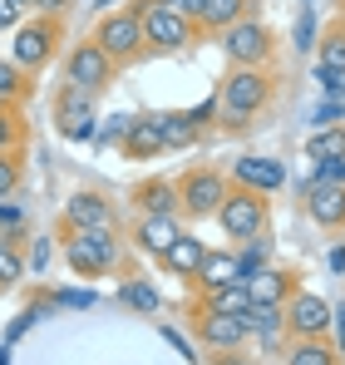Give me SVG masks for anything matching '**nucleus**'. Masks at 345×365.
I'll return each mask as SVG.
<instances>
[{
	"label": "nucleus",
	"instance_id": "nucleus-14",
	"mask_svg": "<svg viewBox=\"0 0 345 365\" xmlns=\"http://www.w3.org/2000/svg\"><path fill=\"white\" fill-rule=\"evenodd\" d=\"M306 212L326 232H341L345 227V182H311L306 187Z\"/></svg>",
	"mask_w": 345,
	"mask_h": 365
},
{
	"label": "nucleus",
	"instance_id": "nucleus-38",
	"mask_svg": "<svg viewBox=\"0 0 345 365\" xmlns=\"http://www.w3.org/2000/svg\"><path fill=\"white\" fill-rule=\"evenodd\" d=\"M217 109H222V104H217V94H207L202 104H192V109H187V119L197 123V128H207V123H217Z\"/></svg>",
	"mask_w": 345,
	"mask_h": 365
},
{
	"label": "nucleus",
	"instance_id": "nucleus-23",
	"mask_svg": "<svg viewBox=\"0 0 345 365\" xmlns=\"http://www.w3.org/2000/svg\"><path fill=\"white\" fill-rule=\"evenodd\" d=\"M163 153V133H158V119L153 114H138L123 133V158H158Z\"/></svg>",
	"mask_w": 345,
	"mask_h": 365
},
{
	"label": "nucleus",
	"instance_id": "nucleus-34",
	"mask_svg": "<svg viewBox=\"0 0 345 365\" xmlns=\"http://www.w3.org/2000/svg\"><path fill=\"white\" fill-rule=\"evenodd\" d=\"M20 187V158L15 153H0V197H10Z\"/></svg>",
	"mask_w": 345,
	"mask_h": 365
},
{
	"label": "nucleus",
	"instance_id": "nucleus-17",
	"mask_svg": "<svg viewBox=\"0 0 345 365\" xmlns=\"http://www.w3.org/2000/svg\"><path fill=\"white\" fill-rule=\"evenodd\" d=\"M133 207H138V217H182L177 212V182L172 178H143L133 187Z\"/></svg>",
	"mask_w": 345,
	"mask_h": 365
},
{
	"label": "nucleus",
	"instance_id": "nucleus-8",
	"mask_svg": "<svg viewBox=\"0 0 345 365\" xmlns=\"http://www.w3.org/2000/svg\"><path fill=\"white\" fill-rule=\"evenodd\" d=\"M59 40H64V25H59V15H35V20L15 25V40H10V60L20 64L25 74H35V69H45V64L55 60Z\"/></svg>",
	"mask_w": 345,
	"mask_h": 365
},
{
	"label": "nucleus",
	"instance_id": "nucleus-13",
	"mask_svg": "<svg viewBox=\"0 0 345 365\" xmlns=\"http://www.w3.org/2000/svg\"><path fill=\"white\" fill-rule=\"evenodd\" d=\"M59 227H114V207H109V197H104V192L79 187V192H69V197H64Z\"/></svg>",
	"mask_w": 345,
	"mask_h": 365
},
{
	"label": "nucleus",
	"instance_id": "nucleus-16",
	"mask_svg": "<svg viewBox=\"0 0 345 365\" xmlns=\"http://www.w3.org/2000/svg\"><path fill=\"white\" fill-rule=\"evenodd\" d=\"M242 326H247V336H257L267 351H287L282 341H291V336H287V306L252 302V311L242 316Z\"/></svg>",
	"mask_w": 345,
	"mask_h": 365
},
{
	"label": "nucleus",
	"instance_id": "nucleus-33",
	"mask_svg": "<svg viewBox=\"0 0 345 365\" xmlns=\"http://www.w3.org/2000/svg\"><path fill=\"white\" fill-rule=\"evenodd\" d=\"M321 64H326V69H345V30H326V40H321Z\"/></svg>",
	"mask_w": 345,
	"mask_h": 365
},
{
	"label": "nucleus",
	"instance_id": "nucleus-15",
	"mask_svg": "<svg viewBox=\"0 0 345 365\" xmlns=\"http://www.w3.org/2000/svg\"><path fill=\"white\" fill-rule=\"evenodd\" d=\"M242 287L252 292V302L287 306V302H291V292L301 287V277H296V272H282V267H272V262H267V267H257V272H252Z\"/></svg>",
	"mask_w": 345,
	"mask_h": 365
},
{
	"label": "nucleus",
	"instance_id": "nucleus-29",
	"mask_svg": "<svg viewBox=\"0 0 345 365\" xmlns=\"http://www.w3.org/2000/svg\"><path fill=\"white\" fill-rule=\"evenodd\" d=\"M30 89H35V84H30V74H25L20 64H15V60H0V99L25 104V99H30Z\"/></svg>",
	"mask_w": 345,
	"mask_h": 365
},
{
	"label": "nucleus",
	"instance_id": "nucleus-24",
	"mask_svg": "<svg viewBox=\"0 0 345 365\" xmlns=\"http://www.w3.org/2000/svg\"><path fill=\"white\" fill-rule=\"evenodd\" d=\"M282 365H345V361L331 336H316V341H287Z\"/></svg>",
	"mask_w": 345,
	"mask_h": 365
},
{
	"label": "nucleus",
	"instance_id": "nucleus-54",
	"mask_svg": "<svg viewBox=\"0 0 345 365\" xmlns=\"http://www.w3.org/2000/svg\"><path fill=\"white\" fill-rule=\"evenodd\" d=\"M15 5H25V10H30V5H35V0H15Z\"/></svg>",
	"mask_w": 345,
	"mask_h": 365
},
{
	"label": "nucleus",
	"instance_id": "nucleus-3",
	"mask_svg": "<svg viewBox=\"0 0 345 365\" xmlns=\"http://www.w3.org/2000/svg\"><path fill=\"white\" fill-rule=\"evenodd\" d=\"M128 10L143 20L148 55H177V50H187V45L202 35L197 20H187L182 10H172L168 0H128Z\"/></svg>",
	"mask_w": 345,
	"mask_h": 365
},
{
	"label": "nucleus",
	"instance_id": "nucleus-50",
	"mask_svg": "<svg viewBox=\"0 0 345 365\" xmlns=\"http://www.w3.org/2000/svg\"><path fill=\"white\" fill-rule=\"evenodd\" d=\"M326 262H331V272H345V247H336V252H331Z\"/></svg>",
	"mask_w": 345,
	"mask_h": 365
},
{
	"label": "nucleus",
	"instance_id": "nucleus-40",
	"mask_svg": "<svg viewBox=\"0 0 345 365\" xmlns=\"http://www.w3.org/2000/svg\"><path fill=\"white\" fill-rule=\"evenodd\" d=\"M341 119H345L341 99H321V104H316V128H331V123H341Z\"/></svg>",
	"mask_w": 345,
	"mask_h": 365
},
{
	"label": "nucleus",
	"instance_id": "nucleus-42",
	"mask_svg": "<svg viewBox=\"0 0 345 365\" xmlns=\"http://www.w3.org/2000/svg\"><path fill=\"white\" fill-rule=\"evenodd\" d=\"M0 227L20 232V227H25V207H20V202H5V197H0Z\"/></svg>",
	"mask_w": 345,
	"mask_h": 365
},
{
	"label": "nucleus",
	"instance_id": "nucleus-31",
	"mask_svg": "<svg viewBox=\"0 0 345 365\" xmlns=\"http://www.w3.org/2000/svg\"><path fill=\"white\" fill-rule=\"evenodd\" d=\"M267 257H272V237L262 232V237H252V242H242V252H237V267H242V282L257 272V267H267Z\"/></svg>",
	"mask_w": 345,
	"mask_h": 365
},
{
	"label": "nucleus",
	"instance_id": "nucleus-43",
	"mask_svg": "<svg viewBox=\"0 0 345 365\" xmlns=\"http://www.w3.org/2000/svg\"><path fill=\"white\" fill-rule=\"evenodd\" d=\"M50 267V237H35V247H30V272H45Z\"/></svg>",
	"mask_w": 345,
	"mask_h": 365
},
{
	"label": "nucleus",
	"instance_id": "nucleus-26",
	"mask_svg": "<svg viewBox=\"0 0 345 365\" xmlns=\"http://www.w3.org/2000/svg\"><path fill=\"white\" fill-rule=\"evenodd\" d=\"M118 302L128 306V311H138V316H158V311H163L158 287H153V282H143V277H138V282H123V287H118Z\"/></svg>",
	"mask_w": 345,
	"mask_h": 365
},
{
	"label": "nucleus",
	"instance_id": "nucleus-48",
	"mask_svg": "<svg viewBox=\"0 0 345 365\" xmlns=\"http://www.w3.org/2000/svg\"><path fill=\"white\" fill-rule=\"evenodd\" d=\"M212 365H257V361L242 356V351H222V356H212Z\"/></svg>",
	"mask_w": 345,
	"mask_h": 365
},
{
	"label": "nucleus",
	"instance_id": "nucleus-51",
	"mask_svg": "<svg viewBox=\"0 0 345 365\" xmlns=\"http://www.w3.org/2000/svg\"><path fill=\"white\" fill-rule=\"evenodd\" d=\"M94 5H99V10H104V15H109V10H114L118 0H94Z\"/></svg>",
	"mask_w": 345,
	"mask_h": 365
},
{
	"label": "nucleus",
	"instance_id": "nucleus-45",
	"mask_svg": "<svg viewBox=\"0 0 345 365\" xmlns=\"http://www.w3.org/2000/svg\"><path fill=\"white\" fill-rule=\"evenodd\" d=\"M163 341H168V346L177 351V356H187V361H197V356H192V346H187V341H182V336H177L172 326H163Z\"/></svg>",
	"mask_w": 345,
	"mask_h": 365
},
{
	"label": "nucleus",
	"instance_id": "nucleus-19",
	"mask_svg": "<svg viewBox=\"0 0 345 365\" xmlns=\"http://www.w3.org/2000/svg\"><path fill=\"white\" fill-rule=\"evenodd\" d=\"M232 182H237V187H252V192H267V197H272V192L287 182V168H282L277 158H252V153H247V158H237V168H232Z\"/></svg>",
	"mask_w": 345,
	"mask_h": 365
},
{
	"label": "nucleus",
	"instance_id": "nucleus-12",
	"mask_svg": "<svg viewBox=\"0 0 345 365\" xmlns=\"http://www.w3.org/2000/svg\"><path fill=\"white\" fill-rule=\"evenodd\" d=\"M192 336H197V346L212 351V356H222V351H242V346H247V326H242L237 316L212 311L207 302L192 306Z\"/></svg>",
	"mask_w": 345,
	"mask_h": 365
},
{
	"label": "nucleus",
	"instance_id": "nucleus-22",
	"mask_svg": "<svg viewBox=\"0 0 345 365\" xmlns=\"http://www.w3.org/2000/svg\"><path fill=\"white\" fill-rule=\"evenodd\" d=\"M232 282H242L237 252H207V257H202V272L192 277L197 297H207V292H217V287H232Z\"/></svg>",
	"mask_w": 345,
	"mask_h": 365
},
{
	"label": "nucleus",
	"instance_id": "nucleus-10",
	"mask_svg": "<svg viewBox=\"0 0 345 365\" xmlns=\"http://www.w3.org/2000/svg\"><path fill=\"white\" fill-rule=\"evenodd\" d=\"M118 64L94 45V40H79L69 55H64V84H79V89H89V94H104L109 84H114Z\"/></svg>",
	"mask_w": 345,
	"mask_h": 365
},
{
	"label": "nucleus",
	"instance_id": "nucleus-7",
	"mask_svg": "<svg viewBox=\"0 0 345 365\" xmlns=\"http://www.w3.org/2000/svg\"><path fill=\"white\" fill-rule=\"evenodd\" d=\"M55 128L69 143H99V94H89L79 84H59L55 89Z\"/></svg>",
	"mask_w": 345,
	"mask_h": 365
},
{
	"label": "nucleus",
	"instance_id": "nucleus-4",
	"mask_svg": "<svg viewBox=\"0 0 345 365\" xmlns=\"http://www.w3.org/2000/svg\"><path fill=\"white\" fill-rule=\"evenodd\" d=\"M109 60L123 69V64L143 60L148 55V40H143V20L123 5V10H109V15H99V25H94V35H89Z\"/></svg>",
	"mask_w": 345,
	"mask_h": 365
},
{
	"label": "nucleus",
	"instance_id": "nucleus-44",
	"mask_svg": "<svg viewBox=\"0 0 345 365\" xmlns=\"http://www.w3.org/2000/svg\"><path fill=\"white\" fill-rule=\"evenodd\" d=\"M0 25L10 30V25H25V5H15V0H0Z\"/></svg>",
	"mask_w": 345,
	"mask_h": 365
},
{
	"label": "nucleus",
	"instance_id": "nucleus-47",
	"mask_svg": "<svg viewBox=\"0 0 345 365\" xmlns=\"http://www.w3.org/2000/svg\"><path fill=\"white\" fill-rule=\"evenodd\" d=\"M64 5H69V0H35L30 10H35V15H64Z\"/></svg>",
	"mask_w": 345,
	"mask_h": 365
},
{
	"label": "nucleus",
	"instance_id": "nucleus-53",
	"mask_svg": "<svg viewBox=\"0 0 345 365\" xmlns=\"http://www.w3.org/2000/svg\"><path fill=\"white\" fill-rule=\"evenodd\" d=\"M5 109H20V104H10V99H0V114H5Z\"/></svg>",
	"mask_w": 345,
	"mask_h": 365
},
{
	"label": "nucleus",
	"instance_id": "nucleus-28",
	"mask_svg": "<svg viewBox=\"0 0 345 365\" xmlns=\"http://www.w3.org/2000/svg\"><path fill=\"white\" fill-rule=\"evenodd\" d=\"M202 302L212 306V311H222V316H237V321H242V316L252 311V292H247L242 282H232V287H217V292H207Z\"/></svg>",
	"mask_w": 345,
	"mask_h": 365
},
{
	"label": "nucleus",
	"instance_id": "nucleus-1",
	"mask_svg": "<svg viewBox=\"0 0 345 365\" xmlns=\"http://www.w3.org/2000/svg\"><path fill=\"white\" fill-rule=\"evenodd\" d=\"M272 99H277V74H272V64L227 69V79H222V89H217V104H222V109H217V123H222L227 133H242V128H252V123L272 109Z\"/></svg>",
	"mask_w": 345,
	"mask_h": 365
},
{
	"label": "nucleus",
	"instance_id": "nucleus-18",
	"mask_svg": "<svg viewBox=\"0 0 345 365\" xmlns=\"http://www.w3.org/2000/svg\"><path fill=\"white\" fill-rule=\"evenodd\" d=\"M182 232H187V227H182V217H138V222H133V247H138V252H148V257L158 262V257H163Z\"/></svg>",
	"mask_w": 345,
	"mask_h": 365
},
{
	"label": "nucleus",
	"instance_id": "nucleus-27",
	"mask_svg": "<svg viewBox=\"0 0 345 365\" xmlns=\"http://www.w3.org/2000/svg\"><path fill=\"white\" fill-rule=\"evenodd\" d=\"M25 272H30V262L20 252V237L15 232H0V287H15Z\"/></svg>",
	"mask_w": 345,
	"mask_h": 365
},
{
	"label": "nucleus",
	"instance_id": "nucleus-41",
	"mask_svg": "<svg viewBox=\"0 0 345 365\" xmlns=\"http://www.w3.org/2000/svg\"><path fill=\"white\" fill-rule=\"evenodd\" d=\"M94 302H99L94 292H55V306H69V311H89Z\"/></svg>",
	"mask_w": 345,
	"mask_h": 365
},
{
	"label": "nucleus",
	"instance_id": "nucleus-49",
	"mask_svg": "<svg viewBox=\"0 0 345 365\" xmlns=\"http://www.w3.org/2000/svg\"><path fill=\"white\" fill-rule=\"evenodd\" d=\"M172 10H182V15H187V20H197V15H202V0H168Z\"/></svg>",
	"mask_w": 345,
	"mask_h": 365
},
{
	"label": "nucleus",
	"instance_id": "nucleus-39",
	"mask_svg": "<svg viewBox=\"0 0 345 365\" xmlns=\"http://www.w3.org/2000/svg\"><path fill=\"white\" fill-rule=\"evenodd\" d=\"M316 45V15H311V5L301 10V20H296V50H311Z\"/></svg>",
	"mask_w": 345,
	"mask_h": 365
},
{
	"label": "nucleus",
	"instance_id": "nucleus-5",
	"mask_svg": "<svg viewBox=\"0 0 345 365\" xmlns=\"http://www.w3.org/2000/svg\"><path fill=\"white\" fill-rule=\"evenodd\" d=\"M217 222H222V232H227L232 242H252V237L267 232L272 202H267V192H252V187H237V182H232L222 207H217Z\"/></svg>",
	"mask_w": 345,
	"mask_h": 365
},
{
	"label": "nucleus",
	"instance_id": "nucleus-55",
	"mask_svg": "<svg viewBox=\"0 0 345 365\" xmlns=\"http://www.w3.org/2000/svg\"><path fill=\"white\" fill-rule=\"evenodd\" d=\"M0 30H5V25H0Z\"/></svg>",
	"mask_w": 345,
	"mask_h": 365
},
{
	"label": "nucleus",
	"instance_id": "nucleus-25",
	"mask_svg": "<svg viewBox=\"0 0 345 365\" xmlns=\"http://www.w3.org/2000/svg\"><path fill=\"white\" fill-rule=\"evenodd\" d=\"M158 119V133H163V148H192L202 138V128L187 119V109H172V114H153Z\"/></svg>",
	"mask_w": 345,
	"mask_h": 365
},
{
	"label": "nucleus",
	"instance_id": "nucleus-11",
	"mask_svg": "<svg viewBox=\"0 0 345 365\" xmlns=\"http://www.w3.org/2000/svg\"><path fill=\"white\" fill-rule=\"evenodd\" d=\"M331 321H336V306L306 287H296L287 302V336L291 341H316V336H331Z\"/></svg>",
	"mask_w": 345,
	"mask_h": 365
},
{
	"label": "nucleus",
	"instance_id": "nucleus-2",
	"mask_svg": "<svg viewBox=\"0 0 345 365\" xmlns=\"http://www.w3.org/2000/svg\"><path fill=\"white\" fill-rule=\"evenodd\" d=\"M59 252H64V262H69V272L74 277H109L118 267V257H123V247H118L114 227H59Z\"/></svg>",
	"mask_w": 345,
	"mask_h": 365
},
{
	"label": "nucleus",
	"instance_id": "nucleus-21",
	"mask_svg": "<svg viewBox=\"0 0 345 365\" xmlns=\"http://www.w3.org/2000/svg\"><path fill=\"white\" fill-rule=\"evenodd\" d=\"M257 15V0H202V15H197V30L202 35H222L227 25Z\"/></svg>",
	"mask_w": 345,
	"mask_h": 365
},
{
	"label": "nucleus",
	"instance_id": "nucleus-9",
	"mask_svg": "<svg viewBox=\"0 0 345 365\" xmlns=\"http://www.w3.org/2000/svg\"><path fill=\"white\" fill-rule=\"evenodd\" d=\"M227 187L232 182L222 178L217 168H187V173L177 178V212H182V222H207V217H217Z\"/></svg>",
	"mask_w": 345,
	"mask_h": 365
},
{
	"label": "nucleus",
	"instance_id": "nucleus-52",
	"mask_svg": "<svg viewBox=\"0 0 345 365\" xmlns=\"http://www.w3.org/2000/svg\"><path fill=\"white\" fill-rule=\"evenodd\" d=\"M0 365H10V346L5 341H0Z\"/></svg>",
	"mask_w": 345,
	"mask_h": 365
},
{
	"label": "nucleus",
	"instance_id": "nucleus-37",
	"mask_svg": "<svg viewBox=\"0 0 345 365\" xmlns=\"http://www.w3.org/2000/svg\"><path fill=\"white\" fill-rule=\"evenodd\" d=\"M128 123H133V114H114L109 123H99V143H123Z\"/></svg>",
	"mask_w": 345,
	"mask_h": 365
},
{
	"label": "nucleus",
	"instance_id": "nucleus-35",
	"mask_svg": "<svg viewBox=\"0 0 345 365\" xmlns=\"http://www.w3.org/2000/svg\"><path fill=\"white\" fill-rule=\"evenodd\" d=\"M316 79H321L326 99H345V69H326V64H316Z\"/></svg>",
	"mask_w": 345,
	"mask_h": 365
},
{
	"label": "nucleus",
	"instance_id": "nucleus-6",
	"mask_svg": "<svg viewBox=\"0 0 345 365\" xmlns=\"http://www.w3.org/2000/svg\"><path fill=\"white\" fill-rule=\"evenodd\" d=\"M217 50H222V60L232 69H242V64H272L277 60V35H272V25H262L257 15H247V20H237V25H227L217 35Z\"/></svg>",
	"mask_w": 345,
	"mask_h": 365
},
{
	"label": "nucleus",
	"instance_id": "nucleus-20",
	"mask_svg": "<svg viewBox=\"0 0 345 365\" xmlns=\"http://www.w3.org/2000/svg\"><path fill=\"white\" fill-rule=\"evenodd\" d=\"M202 257H207V247H202V237H192V232H182L177 242L158 257V267L168 272V277H182V282H192L197 272H202Z\"/></svg>",
	"mask_w": 345,
	"mask_h": 365
},
{
	"label": "nucleus",
	"instance_id": "nucleus-36",
	"mask_svg": "<svg viewBox=\"0 0 345 365\" xmlns=\"http://www.w3.org/2000/svg\"><path fill=\"white\" fill-rule=\"evenodd\" d=\"M311 182H345V158H316Z\"/></svg>",
	"mask_w": 345,
	"mask_h": 365
},
{
	"label": "nucleus",
	"instance_id": "nucleus-46",
	"mask_svg": "<svg viewBox=\"0 0 345 365\" xmlns=\"http://www.w3.org/2000/svg\"><path fill=\"white\" fill-rule=\"evenodd\" d=\"M331 331H336V351H341V361H345V302L336 306V321H331Z\"/></svg>",
	"mask_w": 345,
	"mask_h": 365
},
{
	"label": "nucleus",
	"instance_id": "nucleus-30",
	"mask_svg": "<svg viewBox=\"0 0 345 365\" xmlns=\"http://www.w3.org/2000/svg\"><path fill=\"white\" fill-rule=\"evenodd\" d=\"M311 158H345V123H331V128H316L311 143H306Z\"/></svg>",
	"mask_w": 345,
	"mask_h": 365
},
{
	"label": "nucleus",
	"instance_id": "nucleus-32",
	"mask_svg": "<svg viewBox=\"0 0 345 365\" xmlns=\"http://www.w3.org/2000/svg\"><path fill=\"white\" fill-rule=\"evenodd\" d=\"M20 143H25V119H20V109H5L0 114V153H20Z\"/></svg>",
	"mask_w": 345,
	"mask_h": 365
}]
</instances>
